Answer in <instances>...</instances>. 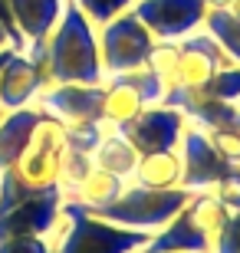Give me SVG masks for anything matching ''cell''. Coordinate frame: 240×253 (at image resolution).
Here are the masks:
<instances>
[{"instance_id":"obj_6","label":"cell","mask_w":240,"mask_h":253,"mask_svg":"<svg viewBox=\"0 0 240 253\" xmlns=\"http://www.w3.org/2000/svg\"><path fill=\"white\" fill-rule=\"evenodd\" d=\"M188 128V119L178 109L158 102V105H145L129 125H122V135L132 141V148L139 155H151V151H178L181 135Z\"/></svg>"},{"instance_id":"obj_26","label":"cell","mask_w":240,"mask_h":253,"mask_svg":"<svg viewBox=\"0 0 240 253\" xmlns=\"http://www.w3.org/2000/svg\"><path fill=\"white\" fill-rule=\"evenodd\" d=\"M76 3H79V10L89 17V23H93L96 30H99L102 23L115 20L119 13H125V10L135 7V0H76Z\"/></svg>"},{"instance_id":"obj_4","label":"cell","mask_w":240,"mask_h":253,"mask_svg":"<svg viewBox=\"0 0 240 253\" xmlns=\"http://www.w3.org/2000/svg\"><path fill=\"white\" fill-rule=\"evenodd\" d=\"M188 201H191V191L188 188H171V191H155V188H142V184H125L115 201L102 207H86L89 214L102 217V220H112V224L119 227H132V230H148V234H155L161 227L178 214V211H185Z\"/></svg>"},{"instance_id":"obj_37","label":"cell","mask_w":240,"mask_h":253,"mask_svg":"<svg viewBox=\"0 0 240 253\" xmlns=\"http://www.w3.org/2000/svg\"><path fill=\"white\" fill-rule=\"evenodd\" d=\"M3 115H7V109H3V105H0V119H3Z\"/></svg>"},{"instance_id":"obj_32","label":"cell","mask_w":240,"mask_h":253,"mask_svg":"<svg viewBox=\"0 0 240 253\" xmlns=\"http://www.w3.org/2000/svg\"><path fill=\"white\" fill-rule=\"evenodd\" d=\"M0 253H53V240L49 237H13L0 244Z\"/></svg>"},{"instance_id":"obj_20","label":"cell","mask_w":240,"mask_h":253,"mask_svg":"<svg viewBox=\"0 0 240 253\" xmlns=\"http://www.w3.org/2000/svg\"><path fill=\"white\" fill-rule=\"evenodd\" d=\"M125 184H129L125 178H119V174H112V171L93 165V171L86 174V181L66 197V201H76V204H83V207L93 211V207H102V204H109V201H115V197L125 191Z\"/></svg>"},{"instance_id":"obj_38","label":"cell","mask_w":240,"mask_h":253,"mask_svg":"<svg viewBox=\"0 0 240 253\" xmlns=\"http://www.w3.org/2000/svg\"><path fill=\"white\" fill-rule=\"evenodd\" d=\"M237 125H240V115H237Z\"/></svg>"},{"instance_id":"obj_39","label":"cell","mask_w":240,"mask_h":253,"mask_svg":"<svg viewBox=\"0 0 240 253\" xmlns=\"http://www.w3.org/2000/svg\"><path fill=\"white\" fill-rule=\"evenodd\" d=\"M139 253H145V250H139Z\"/></svg>"},{"instance_id":"obj_22","label":"cell","mask_w":240,"mask_h":253,"mask_svg":"<svg viewBox=\"0 0 240 253\" xmlns=\"http://www.w3.org/2000/svg\"><path fill=\"white\" fill-rule=\"evenodd\" d=\"M185 211L191 214V220L201 227L207 237H214L224 224H227V217H231V211H227V207H224L211 191H194Z\"/></svg>"},{"instance_id":"obj_21","label":"cell","mask_w":240,"mask_h":253,"mask_svg":"<svg viewBox=\"0 0 240 253\" xmlns=\"http://www.w3.org/2000/svg\"><path fill=\"white\" fill-rule=\"evenodd\" d=\"M204 30L214 37V43L231 56V63L240 66V17L234 10H207Z\"/></svg>"},{"instance_id":"obj_35","label":"cell","mask_w":240,"mask_h":253,"mask_svg":"<svg viewBox=\"0 0 240 253\" xmlns=\"http://www.w3.org/2000/svg\"><path fill=\"white\" fill-rule=\"evenodd\" d=\"M3 46H10V40H7V30L0 27V49H3Z\"/></svg>"},{"instance_id":"obj_12","label":"cell","mask_w":240,"mask_h":253,"mask_svg":"<svg viewBox=\"0 0 240 253\" xmlns=\"http://www.w3.org/2000/svg\"><path fill=\"white\" fill-rule=\"evenodd\" d=\"M178 43H181V59H178V83L175 85H191V89L207 85L217 69L231 66V56L214 43V37L207 30H197V33L178 40Z\"/></svg>"},{"instance_id":"obj_2","label":"cell","mask_w":240,"mask_h":253,"mask_svg":"<svg viewBox=\"0 0 240 253\" xmlns=\"http://www.w3.org/2000/svg\"><path fill=\"white\" fill-rule=\"evenodd\" d=\"M63 158H66V125L56 115L43 112L23 155L7 171H0V214L49 188H59Z\"/></svg>"},{"instance_id":"obj_5","label":"cell","mask_w":240,"mask_h":253,"mask_svg":"<svg viewBox=\"0 0 240 253\" xmlns=\"http://www.w3.org/2000/svg\"><path fill=\"white\" fill-rule=\"evenodd\" d=\"M96 37H99V59L105 76H122V73H132V69H142L148 63L151 46H155L151 30L132 10L119 13L109 23H102L96 30Z\"/></svg>"},{"instance_id":"obj_31","label":"cell","mask_w":240,"mask_h":253,"mask_svg":"<svg viewBox=\"0 0 240 253\" xmlns=\"http://www.w3.org/2000/svg\"><path fill=\"white\" fill-rule=\"evenodd\" d=\"M211 253H240V211H234L227 224L211 237Z\"/></svg>"},{"instance_id":"obj_3","label":"cell","mask_w":240,"mask_h":253,"mask_svg":"<svg viewBox=\"0 0 240 253\" xmlns=\"http://www.w3.org/2000/svg\"><path fill=\"white\" fill-rule=\"evenodd\" d=\"M49 240H53V253H139L145 250L151 234L102 220L89 214L83 204L63 197V214Z\"/></svg>"},{"instance_id":"obj_10","label":"cell","mask_w":240,"mask_h":253,"mask_svg":"<svg viewBox=\"0 0 240 253\" xmlns=\"http://www.w3.org/2000/svg\"><path fill=\"white\" fill-rule=\"evenodd\" d=\"M161 102L178 109L188 119V125H194V128H201V131L221 128V125H237V115H240V105H231V102H224V99H217L207 85H197V89L175 85V89L165 92Z\"/></svg>"},{"instance_id":"obj_30","label":"cell","mask_w":240,"mask_h":253,"mask_svg":"<svg viewBox=\"0 0 240 253\" xmlns=\"http://www.w3.org/2000/svg\"><path fill=\"white\" fill-rule=\"evenodd\" d=\"M211 194L217 197V201H221L231 214H234V211H240V165H231L221 178L214 181Z\"/></svg>"},{"instance_id":"obj_25","label":"cell","mask_w":240,"mask_h":253,"mask_svg":"<svg viewBox=\"0 0 240 253\" xmlns=\"http://www.w3.org/2000/svg\"><path fill=\"white\" fill-rule=\"evenodd\" d=\"M102 135H105V125L99 122H79V125H66V148L83 151V155H93L99 148Z\"/></svg>"},{"instance_id":"obj_33","label":"cell","mask_w":240,"mask_h":253,"mask_svg":"<svg viewBox=\"0 0 240 253\" xmlns=\"http://www.w3.org/2000/svg\"><path fill=\"white\" fill-rule=\"evenodd\" d=\"M204 3H207V10H231L234 0H204Z\"/></svg>"},{"instance_id":"obj_34","label":"cell","mask_w":240,"mask_h":253,"mask_svg":"<svg viewBox=\"0 0 240 253\" xmlns=\"http://www.w3.org/2000/svg\"><path fill=\"white\" fill-rule=\"evenodd\" d=\"M13 53H17V49H13V46H3V49H0V69L7 66V59L13 56Z\"/></svg>"},{"instance_id":"obj_8","label":"cell","mask_w":240,"mask_h":253,"mask_svg":"<svg viewBox=\"0 0 240 253\" xmlns=\"http://www.w3.org/2000/svg\"><path fill=\"white\" fill-rule=\"evenodd\" d=\"M63 214V191L49 188L0 214V244L13 237H49Z\"/></svg>"},{"instance_id":"obj_29","label":"cell","mask_w":240,"mask_h":253,"mask_svg":"<svg viewBox=\"0 0 240 253\" xmlns=\"http://www.w3.org/2000/svg\"><path fill=\"white\" fill-rule=\"evenodd\" d=\"M214 151L221 155L227 165H240V125H221V128L207 131Z\"/></svg>"},{"instance_id":"obj_15","label":"cell","mask_w":240,"mask_h":253,"mask_svg":"<svg viewBox=\"0 0 240 253\" xmlns=\"http://www.w3.org/2000/svg\"><path fill=\"white\" fill-rule=\"evenodd\" d=\"M40 119H43L40 105H23V109H13L0 119V171H7L23 155Z\"/></svg>"},{"instance_id":"obj_17","label":"cell","mask_w":240,"mask_h":253,"mask_svg":"<svg viewBox=\"0 0 240 253\" xmlns=\"http://www.w3.org/2000/svg\"><path fill=\"white\" fill-rule=\"evenodd\" d=\"M10 7H13V20H17L27 46L47 40L49 30L63 17V0H10Z\"/></svg>"},{"instance_id":"obj_1","label":"cell","mask_w":240,"mask_h":253,"mask_svg":"<svg viewBox=\"0 0 240 253\" xmlns=\"http://www.w3.org/2000/svg\"><path fill=\"white\" fill-rule=\"evenodd\" d=\"M23 53L37 63L43 89L63 83H83V85L105 83L96 27L89 23V17L79 10L76 0H63V17L49 30V37L40 43H30Z\"/></svg>"},{"instance_id":"obj_7","label":"cell","mask_w":240,"mask_h":253,"mask_svg":"<svg viewBox=\"0 0 240 253\" xmlns=\"http://www.w3.org/2000/svg\"><path fill=\"white\" fill-rule=\"evenodd\" d=\"M132 13L151 30L155 40H185L204 30V0H135Z\"/></svg>"},{"instance_id":"obj_36","label":"cell","mask_w":240,"mask_h":253,"mask_svg":"<svg viewBox=\"0 0 240 253\" xmlns=\"http://www.w3.org/2000/svg\"><path fill=\"white\" fill-rule=\"evenodd\" d=\"M231 10H234V13L240 17V0H234V3H231Z\"/></svg>"},{"instance_id":"obj_18","label":"cell","mask_w":240,"mask_h":253,"mask_svg":"<svg viewBox=\"0 0 240 253\" xmlns=\"http://www.w3.org/2000/svg\"><path fill=\"white\" fill-rule=\"evenodd\" d=\"M132 184L155 191H171L181 188V155L178 151H151V155H139V165L132 171Z\"/></svg>"},{"instance_id":"obj_24","label":"cell","mask_w":240,"mask_h":253,"mask_svg":"<svg viewBox=\"0 0 240 253\" xmlns=\"http://www.w3.org/2000/svg\"><path fill=\"white\" fill-rule=\"evenodd\" d=\"M89 171H93V155H83V151L66 148L63 174H59V191H63V197L73 194V191L86 181V174H89Z\"/></svg>"},{"instance_id":"obj_19","label":"cell","mask_w":240,"mask_h":253,"mask_svg":"<svg viewBox=\"0 0 240 253\" xmlns=\"http://www.w3.org/2000/svg\"><path fill=\"white\" fill-rule=\"evenodd\" d=\"M93 165L129 181L132 171H135V165H139V151L132 148V141L125 138L122 131H105L102 141H99V148L93 151Z\"/></svg>"},{"instance_id":"obj_13","label":"cell","mask_w":240,"mask_h":253,"mask_svg":"<svg viewBox=\"0 0 240 253\" xmlns=\"http://www.w3.org/2000/svg\"><path fill=\"white\" fill-rule=\"evenodd\" d=\"M40 92H43V79H40L37 63L27 53H13L0 69V105L13 112L23 105H33Z\"/></svg>"},{"instance_id":"obj_11","label":"cell","mask_w":240,"mask_h":253,"mask_svg":"<svg viewBox=\"0 0 240 253\" xmlns=\"http://www.w3.org/2000/svg\"><path fill=\"white\" fill-rule=\"evenodd\" d=\"M178 155H181V188H188L191 194L194 191H211L214 181L231 168V165L214 151L207 131L194 128V125L185 128L181 145H178Z\"/></svg>"},{"instance_id":"obj_14","label":"cell","mask_w":240,"mask_h":253,"mask_svg":"<svg viewBox=\"0 0 240 253\" xmlns=\"http://www.w3.org/2000/svg\"><path fill=\"white\" fill-rule=\"evenodd\" d=\"M145 253H211V237L194 224L188 211H178L161 230L151 234Z\"/></svg>"},{"instance_id":"obj_16","label":"cell","mask_w":240,"mask_h":253,"mask_svg":"<svg viewBox=\"0 0 240 253\" xmlns=\"http://www.w3.org/2000/svg\"><path fill=\"white\" fill-rule=\"evenodd\" d=\"M102 85H105V99H102V125H105V131H119L122 125H129L148 105L139 89L122 83L119 76H105Z\"/></svg>"},{"instance_id":"obj_23","label":"cell","mask_w":240,"mask_h":253,"mask_svg":"<svg viewBox=\"0 0 240 253\" xmlns=\"http://www.w3.org/2000/svg\"><path fill=\"white\" fill-rule=\"evenodd\" d=\"M178 59H181V43L178 40H155V46L148 53V69L161 79V85L168 89H175L178 83Z\"/></svg>"},{"instance_id":"obj_27","label":"cell","mask_w":240,"mask_h":253,"mask_svg":"<svg viewBox=\"0 0 240 253\" xmlns=\"http://www.w3.org/2000/svg\"><path fill=\"white\" fill-rule=\"evenodd\" d=\"M122 83H129L132 89H139L142 99H145L148 105H158L161 99H165V85H161V79H158L148 66H142V69H132V73H122L119 76Z\"/></svg>"},{"instance_id":"obj_9","label":"cell","mask_w":240,"mask_h":253,"mask_svg":"<svg viewBox=\"0 0 240 253\" xmlns=\"http://www.w3.org/2000/svg\"><path fill=\"white\" fill-rule=\"evenodd\" d=\"M102 99L105 85H83V83H63L49 85L37 95V105L43 112L56 115L63 125H79V122H99L102 125Z\"/></svg>"},{"instance_id":"obj_28","label":"cell","mask_w":240,"mask_h":253,"mask_svg":"<svg viewBox=\"0 0 240 253\" xmlns=\"http://www.w3.org/2000/svg\"><path fill=\"white\" fill-rule=\"evenodd\" d=\"M207 89H211L217 99H224V102L240 105V66L231 63V66H224V69H217L214 79L207 83Z\"/></svg>"}]
</instances>
